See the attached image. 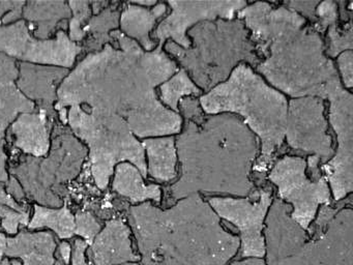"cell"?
Returning a JSON list of instances; mask_svg holds the SVG:
<instances>
[{"instance_id":"f546056e","label":"cell","mask_w":353,"mask_h":265,"mask_svg":"<svg viewBox=\"0 0 353 265\" xmlns=\"http://www.w3.org/2000/svg\"><path fill=\"white\" fill-rule=\"evenodd\" d=\"M8 155L5 151V141L0 140V206H8L15 209L19 213H28V207L26 204L17 202L15 199L10 196L6 190V186L9 184L10 175L7 168Z\"/></svg>"},{"instance_id":"4316f807","label":"cell","mask_w":353,"mask_h":265,"mask_svg":"<svg viewBox=\"0 0 353 265\" xmlns=\"http://www.w3.org/2000/svg\"><path fill=\"white\" fill-rule=\"evenodd\" d=\"M160 101L165 107L171 111L179 114V101L187 97H201L203 91L190 78L183 68H179V72L170 79L159 86Z\"/></svg>"},{"instance_id":"52a82bcc","label":"cell","mask_w":353,"mask_h":265,"mask_svg":"<svg viewBox=\"0 0 353 265\" xmlns=\"http://www.w3.org/2000/svg\"><path fill=\"white\" fill-rule=\"evenodd\" d=\"M187 35L192 41L189 49L167 41L164 50L179 61L203 93L225 82L241 62L252 68L261 62L241 19L204 21L192 27Z\"/></svg>"},{"instance_id":"d590c367","label":"cell","mask_w":353,"mask_h":265,"mask_svg":"<svg viewBox=\"0 0 353 265\" xmlns=\"http://www.w3.org/2000/svg\"><path fill=\"white\" fill-rule=\"evenodd\" d=\"M319 1H288L283 2L285 6L289 10H294L297 14L303 16V18H307L311 21V25L317 22V17H316V6H318Z\"/></svg>"},{"instance_id":"f35d334b","label":"cell","mask_w":353,"mask_h":265,"mask_svg":"<svg viewBox=\"0 0 353 265\" xmlns=\"http://www.w3.org/2000/svg\"><path fill=\"white\" fill-rule=\"evenodd\" d=\"M26 1H0V22L5 14L18 8H23Z\"/></svg>"},{"instance_id":"836d02e7","label":"cell","mask_w":353,"mask_h":265,"mask_svg":"<svg viewBox=\"0 0 353 265\" xmlns=\"http://www.w3.org/2000/svg\"><path fill=\"white\" fill-rule=\"evenodd\" d=\"M338 64V72L340 76L341 83L347 90L351 91L353 87V51L342 52L336 57Z\"/></svg>"},{"instance_id":"f6af8a7d","label":"cell","mask_w":353,"mask_h":265,"mask_svg":"<svg viewBox=\"0 0 353 265\" xmlns=\"http://www.w3.org/2000/svg\"><path fill=\"white\" fill-rule=\"evenodd\" d=\"M8 126H9V124L5 120L0 119V140H3V138H5Z\"/></svg>"},{"instance_id":"f1b7e54d","label":"cell","mask_w":353,"mask_h":265,"mask_svg":"<svg viewBox=\"0 0 353 265\" xmlns=\"http://www.w3.org/2000/svg\"><path fill=\"white\" fill-rule=\"evenodd\" d=\"M68 3L72 12L68 37L73 43H77L78 41H83L85 37L83 28L92 16V2L84 0V1H69Z\"/></svg>"},{"instance_id":"5b68a950","label":"cell","mask_w":353,"mask_h":265,"mask_svg":"<svg viewBox=\"0 0 353 265\" xmlns=\"http://www.w3.org/2000/svg\"><path fill=\"white\" fill-rule=\"evenodd\" d=\"M347 204L351 197L336 208L322 205L307 239L290 217L292 207L274 199L264 222L266 265H353V210Z\"/></svg>"},{"instance_id":"7a4b0ae2","label":"cell","mask_w":353,"mask_h":265,"mask_svg":"<svg viewBox=\"0 0 353 265\" xmlns=\"http://www.w3.org/2000/svg\"><path fill=\"white\" fill-rule=\"evenodd\" d=\"M236 17L250 31L256 54L264 58L255 72L270 86L291 99H326L328 85L340 76L334 60L324 54L322 35L307 19L265 1L248 3Z\"/></svg>"},{"instance_id":"8992f818","label":"cell","mask_w":353,"mask_h":265,"mask_svg":"<svg viewBox=\"0 0 353 265\" xmlns=\"http://www.w3.org/2000/svg\"><path fill=\"white\" fill-rule=\"evenodd\" d=\"M205 115L229 113L239 116L260 142L253 171H270L286 130L288 99L270 86L249 64L241 62L225 82L198 99Z\"/></svg>"},{"instance_id":"484cf974","label":"cell","mask_w":353,"mask_h":265,"mask_svg":"<svg viewBox=\"0 0 353 265\" xmlns=\"http://www.w3.org/2000/svg\"><path fill=\"white\" fill-rule=\"evenodd\" d=\"M117 3H110L100 14L90 17L88 22L83 28L85 35L90 33L92 37L90 43V50L92 52L100 51L106 43H115L114 39L110 37V32L117 30L119 27V17L121 10Z\"/></svg>"},{"instance_id":"cb8c5ba5","label":"cell","mask_w":353,"mask_h":265,"mask_svg":"<svg viewBox=\"0 0 353 265\" xmlns=\"http://www.w3.org/2000/svg\"><path fill=\"white\" fill-rule=\"evenodd\" d=\"M112 190L132 203H143L148 200L160 204L162 188L159 184H146L139 170L132 164L121 163L115 167Z\"/></svg>"},{"instance_id":"8d00e7d4","label":"cell","mask_w":353,"mask_h":265,"mask_svg":"<svg viewBox=\"0 0 353 265\" xmlns=\"http://www.w3.org/2000/svg\"><path fill=\"white\" fill-rule=\"evenodd\" d=\"M88 244L83 239L75 240L74 248L72 250V264L73 265H90L86 260L85 253L88 250ZM121 265H139L138 263H125Z\"/></svg>"},{"instance_id":"7bdbcfd3","label":"cell","mask_w":353,"mask_h":265,"mask_svg":"<svg viewBox=\"0 0 353 265\" xmlns=\"http://www.w3.org/2000/svg\"><path fill=\"white\" fill-rule=\"evenodd\" d=\"M6 246H7V236L3 232H0V262L5 256Z\"/></svg>"},{"instance_id":"d6986e66","label":"cell","mask_w":353,"mask_h":265,"mask_svg":"<svg viewBox=\"0 0 353 265\" xmlns=\"http://www.w3.org/2000/svg\"><path fill=\"white\" fill-rule=\"evenodd\" d=\"M167 3L158 2L154 8H146L132 2L123 3L119 17L121 32L134 39L146 52L156 49L157 41L150 37L152 29L159 20L167 12Z\"/></svg>"},{"instance_id":"1f68e13d","label":"cell","mask_w":353,"mask_h":265,"mask_svg":"<svg viewBox=\"0 0 353 265\" xmlns=\"http://www.w3.org/2000/svg\"><path fill=\"white\" fill-rule=\"evenodd\" d=\"M76 235L83 237L84 242L90 246L96 236L100 233L102 226L94 215L86 211H79L75 215Z\"/></svg>"},{"instance_id":"6da1fadb","label":"cell","mask_w":353,"mask_h":265,"mask_svg":"<svg viewBox=\"0 0 353 265\" xmlns=\"http://www.w3.org/2000/svg\"><path fill=\"white\" fill-rule=\"evenodd\" d=\"M110 37L119 48L106 43L88 54L61 82L54 105L61 124H68V107L84 106L121 116L137 139L179 135L183 118L165 107L156 92L179 72V64L162 45L146 52L119 29Z\"/></svg>"},{"instance_id":"ac0fdd59","label":"cell","mask_w":353,"mask_h":265,"mask_svg":"<svg viewBox=\"0 0 353 265\" xmlns=\"http://www.w3.org/2000/svg\"><path fill=\"white\" fill-rule=\"evenodd\" d=\"M53 124L54 121L44 110L36 108L30 113L20 114L11 126L15 146L32 157H47L50 150Z\"/></svg>"},{"instance_id":"44dd1931","label":"cell","mask_w":353,"mask_h":265,"mask_svg":"<svg viewBox=\"0 0 353 265\" xmlns=\"http://www.w3.org/2000/svg\"><path fill=\"white\" fill-rule=\"evenodd\" d=\"M19 77L17 60L0 53V119L12 124L22 113L36 110L34 101L22 95L16 84Z\"/></svg>"},{"instance_id":"2e32d148","label":"cell","mask_w":353,"mask_h":265,"mask_svg":"<svg viewBox=\"0 0 353 265\" xmlns=\"http://www.w3.org/2000/svg\"><path fill=\"white\" fill-rule=\"evenodd\" d=\"M19 77L16 84L24 97L34 101L37 109L44 110L54 121L57 116L54 105L57 90L69 75L70 70L57 66L19 62Z\"/></svg>"},{"instance_id":"ab89813d","label":"cell","mask_w":353,"mask_h":265,"mask_svg":"<svg viewBox=\"0 0 353 265\" xmlns=\"http://www.w3.org/2000/svg\"><path fill=\"white\" fill-rule=\"evenodd\" d=\"M59 252H61V259L65 265H69L72 257L71 244L67 242H63L59 244Z\"/></svg>"},{"instance_id":"ee69618b","label":"cell","mask_w":353,"mask_h":265,"mask_svg":"<svg viewBox=\"0 0 353 265\" xmlns=\"http://www.w3.org/2000/svg\"><path fill=\"white\" fill-rule=\"evenodd\" d=\"M132 3L136 4V6H142V8H154L158 1L156 0H152V1H131Z\"/></svg>"},{"instance_id":"7402d4cb","label":"cell","mask_w":353,"mask_h":265,"mask_svg":"<svg viewBox=\"0 0 353 265\" xmlns=\"http://www.w3.org/2000/svg\"><path fill=\"white\" fill-rule=\"evenodd\" d=\"M148 157V176L159 182H169L177 176L175 136L154 137L142 141Z\"/></svg>"},{"instance_id":"603a6c76","label":"cell","mask_w":353,"mask_h":265,"mask_svg":"<svg viewBox=\"0 0 353 265\" xmlns=\"http://www.w3.org/2000/svg\"><path fill=\"white\" fill-rule=\"evenodd\" d=\"M22 16L36 39H49L57 24L71 19L72 12L65 1H26Z\"/></svg>"},{"instance_id":"d6a6232c","label":"cell","mask_w":353,"mask_h":265,"mask_svg":"<svg viewBox=\"0 0 353 265\" xmlns=\"http://www.w3.org/2000/svg\"><path fill=\"white\" fill-rule=\"evenodd\" d=\"M0 219L3 229L14 235L17 233L20 225L26 227L30 224V211L19 213L8 206H0Z\"/></svg>"},{"instance_id":"74e56055","label":"cell","mask_w":353,"mask_h":265,"mask_svg":"<svg viewBox=\"0 0 353 265\" xmlns=\"http://www.w3.org/2000/svg\"><path fill=\"white\" fill-rule=\"evenodd\" d=\"M6 190L9 193L10 196L12 198L15 199V200L23 201V199L26 198V194H24L23 188L20 186L18 180L16 179L14 176L10 175L9 184L6 186Z\"/></svg>"},{"instance_id":"8fae6325","label":"cell","mask_w":353,"mask_h":265,"mask_svg":"<svg viewBox=\"0 0 353 265\" xmlns=\"http://www.w3.org/2000/svg\"><path fill=\"white\" fill-rule=\"evenodd\" d=\"M328 121L336 134L334 157L320 167L327 180L336 202L344 200L353 192V95L344 88L341 79L327 87Z\"/></svg>"},{"instance_id":"4fadbf2b","label":"cell","mask_w":353,"mask_h":265,"mask_svg":"<svg viewBox=\"0 0 353 265\" xmlns=\"http://www.w3.org/2000/svg\"><path fill=\"white\" fill-rule=\"evenodd\" d=\"M324 112V99L320 97L290 99L285 130V139L290 148L310 153L321 166L334 155Z\"/></svg>"},{"instance_id":"d4e9b609","label":"cell","mask_w":353,"mask_h":265,"mask_svg":"<svg viewBox=\"0 0 353 265\" xmlns=\"http://www.w3.org/2000/svg\"><path fill=\"white\" fill-rule=\"evenodd\" d=\"M28 229L50 228L61 239H69L76 235L75 215L67 206V201L59 208L34 204V213L28 224Z\"/></svg>"},{"instance_id":"3957f363","label":"cell","mask_w":353,"mask_h":265,"mask_svg":"<svg viewBox=\"0 0 353 265\" xmlns=\"http://www.w3.org/2000/svg\"><path fill=\"white\" fill-rule=\"evenodd\" d=\"M175 145L181 175L168 188L173 201L200 192L245 198L255 190L251 173L260 142L239 116L206 115L201 124L185 119Z\"/></svg>"},{"instance_id":"ffe728a7","label":"cell","mask_w":353,"mask_h":265,"mask_svg":"<svg viewBox=\"0 0 353 265\" xmlns=\"http://www.w3.org/2000/svg\"><path fill=\"white\" fill-rule=\"evenodd\" d=\"M57 242L49 231H21L15 237H7L5 256L20 258L23 265H54Z\"/></svg>"},{"instance_id":"bcb514c9","label":"cell","mask_w":353,"mask_h":265,"mask_svg":"<svg viewBox=\"0 0 353 265\" xmlns=\"http://www.w3.org/2000/svg\"><path fill=\"white\" fill-rule=\"evenodd\" d=\"M0 265H10V260L8 258L3 259L1 262H0Z\"/></svg>"},{"instance_id":"e575fe53","label":"cell","mask_w":353,"mask_h":265,"mask_svg":"<svg viewBox=\"0 0 353 265\" xmlns=\"http://www.w3.org/2000/svg\"><path fill=\"white\" fill-rule=\"evenodd\" d=\"M179 109L181 117L183 116L185 119L191 120L195 124H201L205 119L206 115L202 111L201 106L196 97H183L179 101Z\"/></svg>"},{"instance_id":"30bf717a","label":"cell","mask_w":353,"mask_h":265,"mask_svg":"<svg viewBox=\"0 0 353 265\" xmlns=\"http://www.w3.org/2000/svg\"><path fill=\"white\" fill-rule=\"evenodd\" d=\"M268 179L278 188V198L292 205L290 217L305 231L315 219L318 208L332 204V192L323 175L316 180L307 174V159L299 155H285L276 159Z\"/></svg>"},{"instance_id":"83f0119b","label":"cell","mask_w":353,"mask_h":265,"mask_svg":"<svg viewBox=\"0 0 353 265\" xmlns=\"http://www.w3.org/2000/svg\"><path fill=\"white\" fill-rule=\"evenodd\" d=\"M352 17L348 23L344 25L343 30L339 28V24L332 25L327 28V46H325L326 57L332 59L336 58L342 52L353 49Z\"/></svg>"},{"instance_id":"b9f144b4","label":"cell","mask_w":353,"mask_h":265,"mask_svg":"<svg viewBox=\"0 0 353 265\" xmlns=\"http://www.w3.org/2000/svg\"><path fill=\"white\" fill-rule=\"evenodd\" d=\"M110 4V2H104V1H97L92 2V14H98L102 12L104 8H106L107 6Z\"/></svg>"},{"instance_id":"4dcf8cb0","label":"cell","mask_w":353,"mask_h":265,"mask_svg":"<svg viewBox=\"0 0 353 265\" xmlns=\"http://www.w3.org/2000/svg\"><path fill=\"white\" fill-rule=\"evenodd\" d=\"M316 17L317 22L312 25L314 30L317 31L320 35H324L328 27L336 24L339 20V6L336 2L323 1L319 2L316 6Z\"/></svg>"},{"instance_id":"60d3db41","label":"cell","mask_w":353,"mask_h":265,"mask_svg":"<svg viewBox=\"0 0 353 265\" xmlns=\"http://www.w3.org/2000/svg\"><path fill=\"white\" fill-rule=\"evenodd\" d=\"M230 265H266L263 258H245L243 261H234Z\"/></svg>"},{"instance_id":"9a60e30c","label":"cell","mask_w":353,"mask_h":265,"mask_svg":"<svg viewBox=\"0 0 353 265\" xmlns=\"http://www.w3.org/2000/svg\"><path fill=\"white\" fill-rule=\"evenodd\" d=\"M172 12L161 21L150 37L158 39V45L164 46L167 41H173L183 49L192 47L187 33L192 27L204 21L216 19L232 20L237 12L248 6L243 0L229 1H171L167 2Z\"/></svg>"},{"instance_id":"9c48e42d","label":"cell","mask_w":353,"mask_h":265,"mask_svg":"<svg viewBox=\"0 0 353 265\" xmlns=\"http://www.w3.org/2000/svg\"><path fill=\"white\" fill-rule=\"evenodd\" d=\"M88 155V147L74 136L70 128L59 124L53 130L47 157L28 155L13 166L10 173L18 180L28 198L42 206L59 208L63 201L55 190L79 175Z\"/></svg>"},{"instance_id":"5bb4252c","label":"cell","mask_w":353,"mask_h":265,"mask_svg":"<svg viewBox=\"0 0 353 265\" xmlns=\"http://www.w3.org/2000/svg\"><path fill=\"white\" fill-rule=\"evenodd\" d=\"M272 201V188H265L258 190V199L254 202L249 197H212L206 202L220 219L239 230L241 258H263L266 254L264 222Z\"/></svg>"},{"instance_id":"e0dca14e","label":"cell","mask_w":353,"mask_h":265,"mask_svg":"<svg viewBox=\"0 0 353 265\" xmlns=\"http://www.w3.org/2000/svg\"><path fill=\"white\" fill-rule=\"evenodd\" d=\"M131 229L121 219L107 222L105 227L88 246L90 265H121L139 262L141 257L132 248Z\"/></svg>"},{"instance_id":"7c38bea8","label":"cell","mask_w":353,"mask_h":265,"mask_svg":"<svg viewBox=\"0 0 353 265\" xmlns=\"http://www.w3.org/2000/svg\"><path fill=\"white\" fill-rule=\"evenodd\" d=\"M81 52V46L73 43L65 31H57L53 39L43 41L34 37L26 20L0 24V53L20 62L70 70Z\"/></svg>"},{"instance_id":"277c9868","label":"cell","mask_w":353,"mask_h":265,"mask_svg":"<svg viewBox=\"0 0 353 265\" xmlns=\"http://www.w3.org/2000/svg\"><path fill=\"white\" fill-rule=\"evenodd\" d=\"M129 223L141 265H228L241 246L198 193L168 209L150 201L134 205Z\"/></svg>"},{"instance_id":"ba28073f","label":"cell","mask_w":353,"mask_h":265,"mask_svg":"<svg viewBox=\"0 0 353 265\" xmlns=\"http://www.w3.org/2000/svg\"><path fill=\"white\" fill-rule=\"evenodd\" d=\"M68 124L88 149L92 174L100 190H106L119 164H132L148 178L145 151L129 124L117 114L101 113L82 106L68 110Z\"/></svg>"}]
</instances>
